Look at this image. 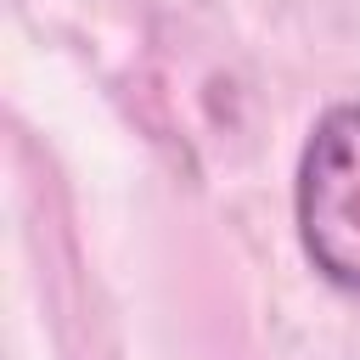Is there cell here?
<instances>
[{
	"label": "cell",
	"instance_id": "1",
	"mask_svg": "<svg viewBox=\"0 0 360 360\" xmlns=\"http://www.w3.org/2000/svg\"><path fill=\"white\" fill-rule=\"evenodd\" d=\"M298 242L321 281L360 298V101L315 118L298 152Z\"/></svg>",
	"mask_w": 360,
	"mask_h": 360
}]
</instances>
